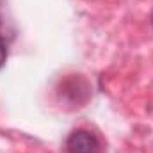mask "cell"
Instances as JSON below:
<instances>
[{"mask_svg": "<svg viewBox=\"0 0 153 153\" xmlns=\"http://www.w3.org/2000/svg\"><path fill=\"white\" fill-rule=\"evenodd\" d=\"M66 152L68 153H103L100 139L89 130H75L66 139Z\"/></svg>", "mask_w": 153, "mask_h": 153, "instance_id": "cell-1", "label": "cell"}, {"mask_svg": "<svg viewBox=\"0 0 153 153\" xmlns=\"http://www.w3.org/2000/svg\"><path fill=\"white\" fill-rule=\"evenodd\" d=\"M5 59H7V46H5V41L2 38V34H0V68L4 66Z\"/></svg>", "mask_w": 153, "mask_h": 153, "instance_id": "cell-2", "label": "cell"}, {"mask_svg": "<svg viewBox=\"0 0 153 153\" xmlns=\"http://www.w3.org/2000/svg\"><path fill=\"white\" fill-rule=\"evenodd\" d=\"M152 25H153V11H152Z\"/></svg>", "mask_w": 153, "mask_h": 153, "instance_id": "cell-3", "label": "cell"}]
</instances>
